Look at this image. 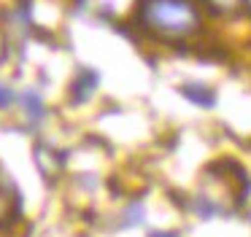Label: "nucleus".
I'll list each match as a JSON object with an SVG mask.
<instances>
[{"label":"nucleus","instance_id":"f257e3e1","mask_svg":"<svg viewBox=\"0 0 251 237\" xmlns=\"http://www.w3.org/2000/svg\"><path fill=\"white\" fill-rule=\"evenodd\" d=\"M202 16L192 0H141L138 24L162 41H184L195 35Z\"/></svg>","mask_w":251,"mask_h":237},{"label":"nucleus","instance_id":"f03ea898","mask_svg":"<svg viewBox=\"0 0 251 237\" xmlns=\"http://www.w3.org/2000/svg\"><path fill=\"white\" fill-rule=\"evenodd\" d=\"M22 213V199L19 191L14 189L11 181H6V175L0 172V226H8L19 218Z\"/></svg>","mask_w":251,"mask_h":237},{"label":"nucleus","instance_id":"7ed1b4c3","mask_svg":"<svg viewBox=\"0 0 251 237\" xmlns=\"http://www.w3.org/2000/svg\"><path fill=\"white\" fill-rule=\"evenodd\" d=\"M89 14H98L103 19H122L138 0H78Z\"/></svg>","mask_w":251,"mask_h":237},{"label":"nucleus","instance_id":"20e7f679","mask_svg":"<svg viewBox=\"0 0 251 237\" xmlns=\"http://www.w3.org/2000/svg\"><path fill=\"white\" fill-rule=\"evenodd\" d=\"M95 86H98V75L89 73V70H84L81 75H78V81L73 84V100L76 102H84L89 95L95 92Z\"/></svg>","mask_w":251,"mask_h":237},{"label":"nucleus","instance_id":"39448f33","mask_svg":"<svg viewBox=\"0 0 251 237\" xmlns=\"http://www.w3.org/2000/svg\"><path fill=\"white\" fill-rule=\"evenodd\" d=\"M184 95L189 97L192 102H197V105H205V108H211L213 100H216L213 89H208V86H202V84H186V86H184Z\"/></svg>","mask_w":251,"mask_h":237},{"label":"nucleus","instance_id":"423d86ee","mask_svg":"<svg viewBox=\"0 0 251 237\" xmlns=\"http://www.w3.org/2000/svg\"><path fill=\"white\" fill-rule=\"evenodd\" d=\"M202 3H205L213 14H232L243 0H202Z\"/></svg>","mask_w":251,"mask_h":237},{"label":"nucleus","instance_id":"0eeeda50","mask_svg":"<svg viewBox=\"0 0 251 237\" xmlns=\"http://www.w3.org/2000/svg\"><path fill=\"white\" fill-rule=\"evenodd\" d=\"M25 108H27V113H30L33 118H38L41 113H44V108H41V100L33 95V92H27V95H25Z\"/></svg>","mask_w":251,"mask_h":237},{"label":"nucleus","instance_id":"6e6552de","mask_svg":"<svg viewBox=\"0 0 251 237\" xmlns=\"http://www.w3.org/2000/svg\"><path fill=\"white\" fill-rule=\"evenodd\" d=\"M11 89H8V86H3V84H0V108H8V105H11Z\"/></svg>","mask_w":251,"mask_h":237},{"label":"nucleus","instance_id":"1a4fd4ad","mask_svg":"<svg viewBox=\"0 0 251 237\" xmlns=\"http://www.w3.org/2000/svg\"><path fill=\"white\" fill-rule=\"evenodd\" d=\"M149 237H178L176 232H154V235H149Z\"/></svg>","mask_w":251,"mask_h":237},{"label":"nucleus","instance_id":"9d476101","mask_svg":"<svg viewBox=\"0 0 251 237\" xmlns=\"http://www.w3.org/2000/svg\"><path fill=\"white\" fill-rule=\"evenodd\" d=\"M243 5H246V8H249V11H251V0H243Z\"/></svg>","mask_w":251,"mask_h":237}]
</instances>
